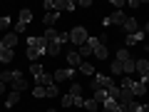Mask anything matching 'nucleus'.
I'll return each instance as SVG.
<instances>
[{
  "mask_svg": "<svg viewBox=\"0 0 149 112\" xmlns=\"http://www.w3.org/2000/svg\"><path fill=\"white\" fill-rule=\"evenodd\" d=\"M17 102H20V92H10L8 100H5V107H15Z\"/></svg>",
  "mask_w": 149,
  "mask_h": 112,
  "instance_id": "25",
  "label": "nucleus"
},
{
  "mask_svg": "<svg viewBox=\"0 0 149 112\" xmlns=\"http://www.w3.org/2000/svg\"><path fill=\"white\" fill-rule=\"evenodd\" d=\"M139 112H149V105H142V110H139Z\"/></svg>",
  "mask_w": 149,
  "mask_h": 112,
  "instance_id": "47",
  "label": "nucleus"
},
{
  "mask_svg": "<svg viewBox=\"0 0 149 112\" xmlns=\"http://www.w3.org/2000/svg\"><path fill=\"white\" fill-rule=\"evenodd\" d=\"M144 43V32L137 30L134 35H127V48H134V45H142Z\"/></svg>",
  "mask_w": 149,
  "mask_h": 112,
  "instance_id": "7",
  "label": "nucleus"
},
{
  "mask_svg": "<svg viewBox=\"0 0 149 112\" xmlns=\"http://www.w3.org/2000/svg\"><path fill=\"white\" fill-rule=\"evenodd\" d=\"M109 72H112V75H124V67H122V62H117V60H114V62L109 65Z\"/></svg>",
  "mask_w": 149,
  "mask_h": 112,
  "instance_id": "32",
  "label": "nucleus"
},
{
  "mask_svg": "<svg viewBox=\"0 0 149 112\" xmlns=\"http://www.w3.org/2000/svg\"><path fill=\"white\" fill-rule=\"evenodd\" d=\"M82 90H85V87L77 85V82H72V85H70V95H72V97H82Z\"/></svg>",
  "mask_w": 149,
  "mask_h": 112,
  "instance_id": "31",
  "label": "nucleus"
},
{
  "mask_svg": "<svg viewBox=\"0 0 149 112\" xmlns=\"http://www.w3.org/2000/svg\"><path fill=\"white\" fill-rule=\"evenodd\" d=\"M134 67H137V72H139V75L149 72V60H147V57H139V60H134Z\"/></svg>",
  "mask_w": 149,
  "mask_h": 112,
  "instance_id": "14",
  "label": "nucleus"
},
{
  "mask_svg": "<svg viewBox=\"0 0 149 112\" xmlns=\"http://www.w3.org/2000/svg\"><path fill=\"white\" fill-rule=\"evenodd\" d=\"M95 102H100V105H104L107 102V90H95V97H92Z\"/></svg>",
  "mask_w": 149,
  "mask_h": 112,
  "instance_id": "29",
  "label": "nucleus"
},
{
  "mask_svg": "<svg viewBox=\"0 0 149 112\" xmlns=\"http://www.w3.org/2000/svg\"><path fill=\"white\" fill-rule=\"evenodd\" d=\"M112 8H114V10H122V8H127V3H124V0H112Z\"/></svg>",
  "mask_w": 149,
  "mask_h": 112,
  "instance_id": "40",
  "label": "nucleus"
},
{
  "mask_svg": "<svg viewBox=\"0 0 149 112\" xmlns=\"http://www.w3.org/2000/svg\"><path fill=\"white\" fill-rule=\"evenodd\" d=\"M30 72H32V77L42 75V72H45V65H42V62H32V65H30Z\"/></svg>",
  "mask_w": 149,
  "mask_h": 112,
  "instance_id": "28",
  "label": "nucleus"
},
{
  "mask_svg": "<svg viewBox=\"0 0 149 112\" xmlns=\"http://www.w3.org/2000/svg\"><path fill=\"white\" fill-rule=\"evenodd\" d=\"M85 110H90V112H100V102H95V100H85Z\"/></svg>",
  "mask_w": 149,
  "mask_h": 112,
  "instance_id": "34",
  "label": "nucleus"
},
{
  "mask_svg": "<svg viewBox=\"0 0 149 112\" xmlns=\"http://www.w3.org/2000/svg\"><path fill=\"white\" fill-rule=\"evenodd\" d=\"M144 92H147V85H144V82H134V85H132V95L134 97L144 95Z\"/></svg>",
  "mask_w": 149,
  "mask_h": 112,
  "instance_id": "24",
  "label": "nucleus"
},
{
  "mask_svg": "<svg viewBox=\"0 0 149 112\" xmlns=\"http://www.w3.org/2000/svg\"><path fill=\"white\" fill-rule=\"evenodd\" d=\"M3 45H5L8 50H15L17 48V35H15V32H8V35L3 37Z\"/></svg>",
  "mask_w": 149,
  "mask_h": 112,
  "instance_id": "10",
  "label": "nucleus"
},
{
  "mask_svg": "<svg viewBox=\"0 0 149 112\" xmlns=\"http://www.w3.org/2000/svg\"><path fill=\"white\" fill-rule=\"evenodd\" d=\"M32 95H35V97H45V87L42 85H35V87H32Z\"/></svg>",
  "mask_w": 149,
  "mask_h": 112,
  "instance_id": "38",
  "label": "nucleus"
},
{
  "mask_svg": "<svg viewBox=\"0 0 149 112\" xmlns=\"http://www.w3.org/2000/svg\"><path fill=\"white\" fill-rule=\"evenodd\" d=\"M132 85H134V80L129 77V75H124L122 82H119V87H122V90H129V92H132Z\"/></svg>",
  "mask_w": 149,
  "mask_h": 112,
  "instance_id": "30",
  "label": "nucleus"
},
{
  "mask_svg": "<svg viewBox=\"0 0 149 112\" xmlns=\"http://www.w3.org/2000/svg\"><path fill=\"white\" fill-rule=\"evenodd\" d=\"M119 105H129V102H134V95L129 90H122V87H119Z\"/></svg>",
  "mask_w": 149,
  "mask_h": 112,
  "instance_id": "13",
  "label": "nucleus"
},
{
  "mask_svg": "<svg viewBox=\"0 0 149 112\" xmlns=\"http://www.w3.org/2000/svg\"><path fill=\"white\" fill-rule=\"evenodd\" d=\"M87 37H90V35H87L85 27H72V30H70V40H72L77 48H82V45L87 43Z\"/></svg>",
  "mask_w": 149,
  "mask_h": 112,
  "instance_id": "1",
  "label": "nucleus"
},
{
  "mask_svg": "<svg viewBox=\"0 0 149 112\" xmlns=\"http://www.w3.org/2000/svg\"><path fill=\"white\" fill-rule=\"evenodd\" d=\"M77 8V3H72V0H55V10H74Z\"/></svg>",
  "mask_w": 149,
  "mask_h": 112,
  "instance_id": "9",
  "label": "nucleus"
},
{
  "mask_svg": "<svg viewBox=\"0 0 149 112\" xmlns=\"http://www.w3.org/2000/svg\"><path fill=\"white\" fill-rule=\"evenodd\" d=\"M67 62L72 65V70H74V67H80V65H82L80 52H77V50H70V52H67Z\"/></svg>",
  "mask_w": 149,
  "mask_h": 112,
  "instance_id": "11",
  "label": "nucleus"
},
{
  "mask_svg": "<svg viewBox=\"0 0 149 112\" xmlns=\"http://www.w3.org/2000/svg\"><path fill=\"white\" fill-rule=\"evenodd\" d=\"M47 112H57V110H47Z\"/></svg>",
  "mask_w": 149,
  "mask_h": 112,
  "instance_id": "49",
  "label": "nucleus"
},
{
  "mask_svg": "<svg viewBox=\"0 0 149 112\" xmlns=\"http://www.w3.org/2000/svg\"><path fill=\"white\" fill-rule=\"evenodd\" d=\"M27 87H30V85L25 82V77H20V80H15V82H13V92H20V95L27 90Z\"/></svg>",
  "mask_w": 149,
  "mask_h": 112,
  "instance_id": "18",
  "label": "nucleus"
},
{
  "mask_svg": "<svg viewBox=\"0 0 149 112\" xmlns=\"http://www.w3.org/2000/svg\"><path fill=\"white\" fill-rule=\"evenodd\" d=\"M77 52H80V57H87V55H92V48H90V45L85 43V45H82L80 50H77Z\"/></svg>",
  "mask_w": 149,
  "mask_h": 112,
  "instance_id": "36",
  "label": "nucleus"
},
{
  "mask_svg": "<svg viewBox=\"0 0 149 112\" xmlns=\"http://www.w3.org/2000/svg\"><path fill=\"white\" fill-rule=\"evenodd\" d=\"M25 27H27V25H22V22H17V25H15V35H17V32H22Z\"/></svg>",
  "mask_w": 149,
  "mask_h": 112,
  "instance_id": "44",
  "label": "nucleus"
},
{
  "mask_svg": "<svg viewBox=\"0 0 149 112\" xmlns=\"http://www.w3.org/2000/svg\"><path fill=\"white\" fill-rule=\"evenodd\" d=\"M45 10H47V13H55V3H52V0H45Z\"/></svg>",
  "mask_w": 149,
  "mask_h": 112,
  "instance_id": "42",
  "label": "nucleus"
},
{
  "mask_svg": "<svg viewBox=\"0 0 149 112\" xmlns=\"http://www.w3.org/2000/svg\"><path fill=\"white\" fill-rule=\"evenodd\" d=\"M57 40H60V45L70 43V32H60V37H57Z\"/></svg>",
  "mask_w": 149,
  "mask_h": 112,
  "instance_id": "41",
  "label": "nucleus"
},
{
  "mask_svg": "<svg viewBox=\"0 0 149 112\" xmlns=\"http://www.w3.org/2000/svg\"><path fill=\"white\" fill-rule=\"evenodd\" d=\"M90 5H92L90 0H80V3H77V8H90Z\"/></svg>",
  "mask_w": 149,
  "mask_h": 112,
  "instance_id": "43",
  "label": "nucleus"
},
{
  "mask_svg": "<svg viewBox=\"0 0 149 112\" xmlns=\"http://www.w3.org/2000/svg\"><path fill=\"white\" fill-rule=\"evenodd\" d=\"M124 20H127V15H124L122 10H114L109 15V22H114V25H124Z\"/></svg>",
  "mask_w": 149,
  "mask_h": 112,
  "instance_id": "16",
  "label": "nucleus"
},
{
  "mask_svg": "<svg viewBox=\"0 0 149 112\" xmlns=\"http://www.w3.org/2000/svg\"><path fill=\"white\" fill-rule=\"evenodd\" d=\"M20 77H22V72H20V70H5V72L0 75V82H5V85L10 82V85H13V82H15V80H20Z\"/></svg>",
  "mask_w": 149,
  "mask_h": 112,
  "instance_id": "5",
  "label": "nucleus"
},
{
  "mask_svg": "<svg viewBox=\"0 0 149 112\" xmlns=\"http://www.w3.org/2000/svg\"><path fill=\"white\" fill-rule=\"evenodd\" d=\"M27 48H40L47 52V40L42 35H32V37H27Z\"/></svg>",
  "mask_w": 149,
  "mask_h": 112,
  "instance_id": "4",
  "label": "nucleus"
},
{
  "mask_svg": "<svg viewBox=\"0 0 149 112\" xmlns=\"http://www.w3.org/2000/svg\"><path fill=\"white\" fill-rule=\"evenodd\" d=\"M129 57H132V55H129V50H127V48H119V50H117V57H114V60H117V62H127Z\"/></svg>",
  "mask_w": 149,
  "mask_h": 112,
  "instance_id": "22",
  "label": "nucleus"
},
{
  "mask_svg": "<svg viewBox=\"0 0 149 112\" xmlns=\"http://www.w3.org/2000/svg\"><path fill=\"white\" fill-rule=\"evenodd\" d=\"M95 57H97V60H107V57H109V52H107V48H104L102 43L95 48Z\"/></svg>",
  "mask_w": 149,
  "mask_h": 112,
  "instance_id": "21",
  "label": "nucleus"
},
{
  "mask_svg": "<svg viewBox=\"0 0 149 112\" xmlns=\"http://www.w3.org/2000/svg\"><path fill=\"white\" fill-rule=\"evenodd\" d=\"M13 57H15V50H8V48H3V50H0V62H3V65L13 62Z\"/></svg>",
  "mask_w": 149,
  "mask_h": 112,
  "instance_id": "15",
  "label": "nucleus"
},
{
  "mask_svg": "<svg viewBox=\"0 0 149 112\" xmlns=\"http://www.w3.org/2000/svg\"><path fill=\"white\" fill-rule=\"evenodd\" d=\"M122 67H124V75H129V77L137 72V67H134V60H132V57H129L127 62H122Z\"/></svg>",
  "mask_w": 149,
  "mask_h": 112,
  "instance_id": "23",
  "label": "nucleus"
},
{
  "mask_svg": "<svg viewBox=\"0 0 149 112\" xmlns=\"http://www.w3.org/2000/svg\"><path fill=\"white\" fill-rule=\"evenodd\" d=\"M42 37H45V40H47V43H60V40H57V37H60V32L55 30V27H45Z\"/></svg>",
  "mask_w": 149,
  "mask_h": 112,
  "instance_id": "12",
  "label": "nucleus"
},
{
  "mask_svg": "<svg viewBox=\"0 0 149 112\" xmlns=\"http://www.w3.org/2000/svg\"><path fill=\"white\" fill-rule=\"evenodd\" d=\"M102 110H107V112H127V110H124V105H119L117 100H107L104 105H102Z\"/></svg>",
  "mask_w": 149,
  "mask_h": 112,
  "instance_id": "8",
  "label": "nucleus"
},
{
  "mask_svg": "<svg viewBox=\"0 0 149 112\" xmlns=\"http://www.w3.org/2000/svg\"><path fill=\"white\" fill-rule=\"evenodd\" d=\"M30 20H32V10H27V8H22V10H20V20H17V22H22V25H27Z\"/></svg>",
  "mask_w": 149,
  "mask_h": 112,
  "instance_id": "26",
  "label": "nucleus"
},
{
  "mask_svg": "<svg viewBox=\"0 0 149 112\" xmlns=\"http://www.w3.org/2000/svg\"><path fill=\"white\" fill-rule=\"evenodd\" d=\"M80 72H85V75H90V77H92V75H95V67H92V65L87 62V60H82V65H80Z\"/></svg>",
  "mask_w": 149,
  "mask_h": 112,
  "instance_id": "33",
  "label": "nucleus"
},
{
  "mask_svg": "<svg viewBox=\"0 0 149 112\" xmlns=\"http://www.w3.org/2000/svg\"><path fill=\"white\" fill-rule=\"evenodd\" d=\"M72 75H74L72 67H62V70H55L52 80H55V85H57V82H67V80H72Z\"/></svg>",
  "mask_w": 149,
  "mask_h": 112,
  "instance_id": "3",
  "label": "nucleus"
},
{
  "mask_svg": "<svg viewBox=\"0 0 149 112\" xmlns=\"http://www.w3.org/2000/svg\"><path fill=\"white\" fill-rule=\"evenodd\" d=\"M60 50H62L60 43H47V52H45V55H52V57H55V55H60Z\"/></svg>",
  "mask_w": 149,
  "mask_h": 112,
  "instance_id": "27",
  "label": "nucleus"
},
{
  "mask_svg": "<svg viewBox=\"0 0 149 112\" xmlns=\"http://www.w3.org/2000/svg\"><path fill=\"white\" fill-rule=\"evenodd\" d=\"M45 55V50H40V48H27V57L32 60V62H37V57H42Z\"/></svg>",
  "mask_w": 149,
  "mask_h": 112,
  "instance_id": "20",
  "label": "nucleus"
},
{
  "mask_svg": "<svg viewBox=\"0 0 149 112\" xmlns=\"http://www.w3.org/2000/svg\"><path fill=\"white\" fill-rule=\"evenodd\" d=\"M5 27H10V18H8V15H3V18H0V32L5 30Z\"/></svg>",
  "mask_w": 149,
  "mask_h": 112,
  "instance_id": "39",
  "label": "nucleus"
},
{
  "mask_svg": "<svg viewBox=\"0 0 149 112\" xmlns=\"http://www.w3.org/2000/svg\"><path fill=\"white\" fill-rule=\"evenodd\" d=\"M72 105H74V97H72V95L67 92V95L62 97V107H72Z\"/></svg>",
  "mask_w": 149,
  "mask_h": 112,
  "instance_id": "37",
  "label": "nucleus"
},
{
  "mask_svg": "<svg viewBox=\"0 0 149 112\" xmlns=\"http://www.w3.org/2000/svg\"><path fill=\"white\" fill-rule=\"evenodd\" d=\"M122 30L127 32V35H134V32L139 30V25H137V18H127V20H124V25H122Z\"/></svg>",
  "mask_w": 149,
  "mask_h": 112,
  "instance_id": "6",
  "label": "nucleus"
},
{
  "mask_svg": "<svg viewBox=\"0 0 149 112\" xmlns=\"http://www.w3.org/2000/svg\"><path fill=\"white\" fill-rule=\"evenodd\" d=\"M112 82H114V80H112V77H107V75H92L90 87H92V90H107Z\"/></svg>",
  "mask_w": 149,
  "mask_h": 112,
  "instance_id": "2",
  "label": "nucleus"
},
{
  "mask_svg": "<svg viewBox=\"0 0 149 112\" xmlns=\"http://www.w3.org/2000/svg\"><path fill=\"white\" fill-rule=\"evenodd\" d=\"M142 82H144V85H149V72H144V75H142Z\"/></svg>",
  "mask_w": 149,
  "mask_h": 112,
  "instance_id": "45",
  "label": "nucleus"
},
{
  "mask_svg": "<svg viewBox=\"0 0 149 112\" xmlns=\"http://www.w3.org/2000/svg\"><path fill=\"white\" fill-rule=\"evenodd\" d=\"M3 92H5V82H0V95H3Z\"/></svg>",
  "mask_w": 149,
  "mask_h": 112,
  "instance_id": "48",
  "label": "nucleus"
},
{
  "mask_svg": "<svg viewBox=\"0 0 149 112\" xmlns=\"http://www.w3.org/2000/svg\"><path fill=\"white\" fill-rule=\"evenodd\" d=\"M107 100H119V85L112 82V85L107 87Z\"/></svg>",
  "mask_w": 149,
  "mask_h": 112,
  "instance_id": "19",
  "label": "nucleus"
},
{
  "mask_svg": "<svg viewBox=\"0 0 149 112\" xmlns=\"http://www.w3.org/2000/svg\"><path fill=\"white\" fill-rule=\"evenodd\" d=\"M57 20H60V13H57V10H55V13H45V18H42V22H45L47 27H50V25H55Z\"/></svg>",
  "mask_w": 149,
  "mask_h": 112,
  "instance_id": "17",
  "label": "nucleus"
},
{
  "mask_svg": "<svg viewBox=\"0 0 149 112\" xmlns=\"http://www.w3.org/2000/svg\"><path fill=\"white\" fill-rule=\"evenodd\" d=\"M142 32H144V35H149V22H147V25H144V30H142Z\"/></svg>",
  "mask_w": 149,
  "mask_h": 112,
  "instance_id": "46",
  "label": "nucleus"
},
{
  "mask_svg": "<svg viewBox=\"0 0 149 112\" xmlns=\"http://www.w3.org/2000/svg\"><path fill=\"white\" fill-rule=\"evenodd\" d=\"M100 112H107V110H100Z\"/></svg>",
  "mask_w": 149,
  "mask_h": 112,
  "instance_id": "50",
  "label": "nucleus"
},
{
  "mask_svg": "<svg viewBox=\"0 0 149 112\" xmlns=\"http://www.w3.org/2000/svg\"><path fill=\"white\" fill-rule=\"evenodd\" d=\"M57 95H60V87H57V85L45 87V97H57Z\"/></svg>",
  "mask_w": 149,
  "mask_h": 112,
  "instance_id": "35",
  "label": "nucleus"
}]
</instances>
